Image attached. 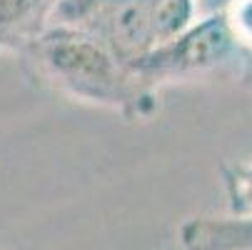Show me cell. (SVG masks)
Segmentation results:
<instances>
[{
    "label": "cell",
    "instance_id": "obj_1",
    "mask_svg": "<svg viewBox=\"0 0 252 250\" xmlns=\"http://www.w3.org/2000/svg\"><path fill=\"white\" fill-rule=\"evenodd\" d=\"M18 55L40 85L70 100L110 110L125 123H150L160 115V90L80 28L53 23Z\"/></svg>",
    "mask_w": 252,
    "mask_h": 250
},
{
    "label": "cell",
    "instance_id": "obj_2",
    "mask_svg": "<svg viewBox=\"0 0 252 250\" xmlns=\"http://www.w3.org/2000/svg\"><path fill=\"white\" fill-rule=\"evenodd\" d=\"M240 63V50L235 48L222 15L212 10L205 18H195L183 33L155 45L140 60L132 63L137 75L150 88L162 90L175 83H195L207 78L232 80Z\"/></svg>",
    "mask_w": 252,
    "mask_h": 250
},
{
    "label": "cell",
    "instance_id": "obj_3",
    "mask_svg": "<svg viewBox=\"0 0 252 250\" xmlns=\"http://www.w3.org/2000/svg\"><path fill=\"white\" fill-rule=\"evenodd\" d=\"M73 28L90 33L130 65L155 48L150 0H97Z\"/></svg>",
    "mask_w": 252,
    "mask_h": 250
},
{
    "label": "cell",
    "instance_id": "obj_4",
    "mask_svg": "<svg viewBox=\"0 0 252 250\" xmlns=\"http://www.w3.org/2000/svg\"><path fill=\"white\" fill-rule=\"evenodd\" d=\"M180 250H252V215L197 213L177 225Z\"/></svg>",
    "mask_w": 252,
    "mask_h": 250
},
{
    "label": "cell",
    "instance_id": "obj_5",
    "mask_svg": "<svg viewBox=\"0 0 252 250\" xmlns=\"http://www.w3.org/2000/svg\"><path fill=\"white\" fill-rule=\"evenodd\" d=\"M58 0H0V55L15 53L43 33Z\"/></svg>",
    "mask_w": 252,
    "mask_h": 250
},
{
    "label": "cell",
    "instance_id": "obj_6",
    "mask_svg": "<svg viewBox=\"0 0 252 250\" xmlns=\"http://www.w3.org/2000/svg\"><path fill=\"white\" fill-rule=\"evenodd\" d=\"M197 18V0H150L155 45L175 38Z\"/></svg>",
    "mask_w": 252,
    "mask_h": 250
},
{
    "label": "cell",
    "instance_id": "obj_7",
    "mask_svg": "<svg viewBox=\"0 0 252 250\" xmlns=\"http://www.w3.org/2000/svg\"><path fill=\"white\" fill-rule=\"evenodd\" d=\"M227 215H252V158L220 165Z\"/></svg>",
    "mask_w": 252,
    "mask_h": 250
},
{
    "label": "cell",
    "instance_id": "obj_8",
    "mask_svg": "<svg viewBox=\"0 0 252 250\" xmlns=\"http://www.w3.org/2000/svg\"><path fill=\"white\" fill-rule=\"evenodd\" d=\"M218 13L240 55H252V0H225Z\"/></svg>",
    "mask_w": 252,
    "mask_h": 250
},
{
    "label": "cell",
    "instance_id": "obj_9",
    "mask_svg": "<svg viewBox=\"0 0 252 250\" xmlns=\"http://www.w3.org/2000/svg\"><path fill=\"white\" fill-rule=\"evenodd\" d=\"M232 80L242 88L252 90V55H240V63L232 73Z\"/></svg>",
    "mask_w": 252,
    "mask_h": 250
}]
</instances>
